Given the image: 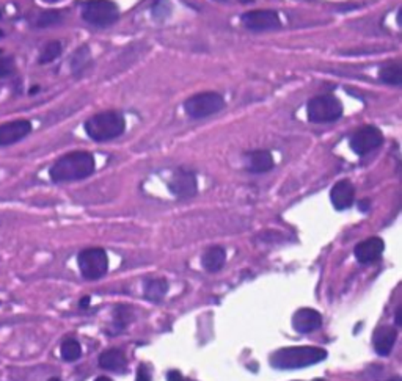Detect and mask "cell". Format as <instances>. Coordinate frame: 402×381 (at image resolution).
Returning a JSON list of instances; mask_svg holds the SVG:
<instances>
[{
	"label": "cell",
	"instance_id": "2",
	"mask_svg": "<svg viewBox=\"0 0 402 381\" xmlns=\"http://www.w3.org/2000/svg\"><path fill=\"white\" fill-rule=\"evenodd\" d=\"M327 358V352L319 347H288L271 356V366L280 370L302 369Z\"/></svg>",
	"mask_w": 402,
	"mask_h": 381
},
{
	"label": "cell",
	"instance_id": "30",
	"mask_svg": "<svg viewBox=\"0 0 402 381\" xmlns=\"http://www.w3.org/2000/svg\"><path fill=\"white\" fill-rule=\"evenodd\" d=\"M2 38H4V31H2V30H0V39H2Z\"/></svg>",
	"mask_w": 402,
	"mask_h": 381
},
{
	"label": "cell",
	"instance_id": "11",
	"mask_svg": "<svg viewBox=\"0 0 402 381\" xmlns=\"http://www.w3.org/2000/svg\"><path fill=\"white\" fill-rule=\"evenodd\" d=\"M170 192L178 198H191L196 193V178L194 173L189 171H178L173 174V178L169 182Z\"/></svg>",
	"mask_w": 402,
	"mask_h": 381
},
{
	"label": "cell",
	"instance_id": "1",
	"mask_svg": "<svg viewBox=\"0 0 402 381\" xmlns=\"http://www.w3.org/2000/svg\"><path fill=\"white\" fill-rule=\"evenodd\" d=\"M94 168L96 163L90 153L76 151L60 157L49 170V176L54 182H73L91 176Z\"/></svg>",
	"mask_w": 402,
	"mask_h": 381
},
{
	"label": "cell",
	"instance_id": "22",
	"mask_svg": "<svg viewBox=\"0 0 402 381\" xmlns=\"http://www.w3.org/2000/svg\"><path fill=\"white\" fill-rule=\"evenodd\" d=\"M60 54H61V44L59 41H51L44 46L38 61L41 63V65H46V63H51L55 59H59Z\"/></svg>",
	"mask_w": 402,
	"mask_h": 381
},
{
	"label": "cell",
	"instance_id": "31",
	"mask_svg": "<svg viewBox=\"0 0 402 381\" xmlns=\"http://www.w3.org/2000/svg\"><path fill=\"white\" fill-rule=\"evenodd\" d=\"M49 381H60V380H59V378H51Z\"/></svg>",
	"mask_w": 402,
	"mask_h": 381
},
{
	"label": "cell",
	"instance_id": "32",
	"mask_svg": "<svg viewBox=\"0 0 402 381\" xmlns=\"http://www.w3.org/2000/svg\"><path fill=\"white\" fill-rule=\"evenodd\" d=\"M0 18H2V13H0Z\"/></svg>",
	"mask_w": 402,
	"mask_h": 381
},
{
	"label": "cell",
	"instance_id": "20",
	"mask_svg": "<svg viewBox=\"0 0 402 381\" xmlns=\"http://www.w3.org/2000/svg\"><path fill=\"white\" fill-rule=\"evenodd\" d=\"M145 295L151 301H161L169 290V284L165 280H151L145 284Z\"/></svg>",
	"mask_w": 402,
	"mask_h": 381
},
{
	"label": "cell",
	"instance_id": "10",
	"mask_svg": "<svg viewBox=\"0 0 402 381\" xmlns=\"http://www.w3.org/2000/svg\"><path fill=\"white\" fill-rule=\"evenodd\" d=\"M31 132V124L27 120H18L0 124V146H10L22 140Z\"/></svg>",
	"mask_w": 402,
	"mask_h": 381
},
{
	"label": "cell",
	"instance_id": "23",
	"mask_svg": "<svg viewBox=\"0 0 402 381\" xmlns=\"http://www.w3.org/2000/svg\"><path fill=\"white\" fill-rule=\"evenodd\" d=\"M61 21V14L57 10H47L38 16L36 26L38 27H49Z\"/></svg>",
	"mask_w": 402,
	"mask_h": 381
},
{
	"label": "cell",
	"instance_id": "9",
	"mask_svg": "<svg viewBox=\"0 0 402 381\" xmlns=\"http://www.w3.org/2000/svg\"><path fill=\"white\" fill-rule=\"evenodd\" d=\"M242 24L253 31L275 30L281 26L280 16L273 10H255L242 14Z\"/></svg>",
	"mask_w": 402,
	"mask_h": 381
},
{
	"label": "cell",
	"instance_id": "15",
	"mask_svg": "<svg viewBox=\"0 0 402 381\" xmlns=\"http://www.w3.org/2000/svg\"><path fill=\"white\" fill-rule=\"evenodd\" d=\"M398 337V332L395 328L391 327H381L377 328L374 332L373 342H374V350L381 356H387L391 353L393 347H395Z\"/></svg>",
	"mask_w": 402,
	"mask_h": 381
},
{
	"label": "cell",
	"instance_id": "29",
	"mask_svg": "<svg viewBox=\"0 0 402 381\" xmlns=\"http://www.w3.org/2000/svg\"><path fill=\"white\" fill-rule=\"evenodd\" d=\"M96 381H112V380L107 378V377H99V378H96Z\"/></svg>",
	"mask_w": 402,
	"mask_h": 381
},
{
	"label": "cell",
	"instance_id": "13",
	"mask_svg": "<svg viewBox=\"0 0 402 381\" xmlns=\"http://www.w3.org/2000/svg\"><path fill=\"white\" fill-rule=\"evenodd\" d=\"M330 200H332L333 208L338 210L349 209L356 200V188H353L352 182L349 181H340L333 186L332 192H330Z\"/></svg>",
	"mask_w": 402,
	"mask_h": 381
},
{
	"label": "cell",
	"instance_id": "8",
	"mask_svg": "<svg viewBox=\"0 0 402 381\" xmlns=\"http://www.w3.org/2000/svg\"><path fill=\"white\" fill-rule=\"evenodd\" d=\"M383 143L382 132L374 126L361 127L351 138V148L356 154L365 156L377 149Z\"/></svg>",
	"mask_w": 402,
	"mask_h": 381
},
{
	"label": "cell",
	"instance_id": "14",
	"mask_svg": "<svg viewBox=\"0 0 402 381\" xmlns=\"http://www.w3.org/2000/svg\"><path fill=\"white\" fill-rule=\"evenodd\" d=\"M322 325V315L310 308H302L293 317V327L297 332H311L319 330Z\"/></svg>",
	"mask_w": 402,
	"mask_h": 381
},
{
	"label": "cell",
	"instance_id": "4",
	"mask_svg": "<svg viewBox=\"0 0 402 381\" xmlns=\"http://www.w3.org/2000/svg\"><path fill=\"white\" fill-rule=\"evenodd\" d=\"M343 115V104L332 94L313 98L306 106V116L311 123H332L340 120Z\"/></svg>",
	"mask_w": 402,
	"mask_h": 381
},
{
	"label": "cell",
	"instance_id": "12",
	"mask_svg": "<svg viewBox=\"0 0 402 381\" xmlns=\"http://www.w3.org/2000/svg\"><path fill=\"white\" fill-rule=\"evenodd\" d=\"M383 250L385 245L382 239H379V237H369V239L357 245L356 250H353V254H356L360 264H373V262H376L382 256Z\"/></svg>",
	"mask_w": 402,
	"mask_h": 381
},
{
	"label": "cell",
	"instance_id": "6",
	"mask_svg": "<svg viewBox=\"0 0 402 381\" xmlns=\"http://www.w3.org/2000/svg\"><path fill=\"white\" fill-rule=\"evenodd\" d=\"M225 107V99L220 96L218 93L206 91L195 94V96L189 98L184 104L186 113L195 118V120H201V118H208L220 112Z\"/></svg>",
	"mask_w": 402,
	"mask_h": 381
},
{
	"label": "cell",
	"instance_id": "26",
	"mask_svg": "<svg viewBox=\"0 0 402 381\" xmlns=\"http://www.w3.org/2000/svg\"><path fill=\"white\" fill-rule=\"evenodd\" d=\"M167 381H186V380L183 375H181V372L170 370L167 374Z\"/></svg>",
	"mask_w": 402,
	"mask_h": 381
},
{
	"label": "cell",
	"instance_id": "17",
	"mask_svg": "<svg viewBox=\"0 0 402 381\" xmlns=\"http://www.w3.org/2000/svg\"><path fill=\"white\" fill-rule=\"evenodd\" d=\"M99 366L107 370H123L126 367V356L118 348H110L99 356Z\"/></svg>",
	"mask_w": 402,
	"mask_h": 381
},
{
	"label": "cell",
	"instance_id": "5",
	"mask_svg": "<svg viewBox=\"0 0 402 381\" xmlns=\"http://www.w3.org/2000/svg\"><path fill=\"white\" fill-rule=\"evenodd\" d=\"M82 18L91 26L107 27L120 18V10L112 0H89L82 6Z\"/></svg>",
	"mask_w": 402,
	"mask_h": 381
},
{
	"label": "cell",
	"instance_id": "27",
	"mask_svg": "<svg viewBox=\"0 0 402 381\" xmlns=\"http://www.w3.org/2000/svg\"><path fill=\"white\" fill-rule=\"evenodd\" d=\"M90 305V297H85L82 301H81V308H85V306H89Z\"/></svg>",
	"mask_w": 402,
	"mask_h": 381
},
{
	"label": "cell",
	"instance_id": "25",
	"mask_svg": "<svg viewBox=\"0 0 402 381\" xmlns=\"http://www.w3.org/2000/svg\"><path fill=\"white\" fill-rule=\"evenodd\" d=\"M137 381H151V375H149V370L146 369L145 364L137 369Z\"/></svg>",
	"mask_w": 402,
	"mask_h": 381
},
{
	"label": "cell",
	"instance_id": "28",
	"mask_svg": "<svg viewBox=\"0 0 402 381\" xmlns=\"http://www.w3.org/2000/svg\"><path fill=\"white\" fill-rule=\"evenodd\" d=\"M402 320H401V309H398V314H396V325H401Z\"/></svg>",
	"mask_w": 402,
	"mask_h": 381
},
{
	"label": "cell",
	"instance_id": "18",
	"mask_svg": "<svg viewBox=\"0 0 402 381\" xmlns=\"http://www.w3.org/2000/svg\"><path fill=\"white\" fill-rule=\"evenodd\" d=\"M226 260V251L222 247H214L209 248L203 256V267L208 272H218L220 268L225 265Z\"/></svg>",
	"mask_w": 402,
	"mask_h": 381
},
{
	"label": "cell",
	"instance_id": "3",
	"mask_svg": "<svg viewBox=\"0 0 402 381\" xmlns=\"http://www.w3.org/2000/svg\"><path fill=\"white\" fill-rule=\"evenodd\" d=\"M124 118L118 112H102L85 123V132L94 141L114 140L124 132Z\"/></svg>",
	"mask_w": 402,
	"mask_h": 381
},
{
	"label": "cell",
	"instance_id": "16",
	"mask_svg": "<svg viewBox=\"0 0 402 381\" xmlns=\"http://www.w3.org/2000/svg\"><path fill=\"white\" fill-rule=\"evenodd\" d=\"M247 168L251 173H267L273 168V157L269 151L259 149L247 156Z\"/></svg>",
	"mask_w": 402,
	"mask_h": 381
},
{
	"label": "cell",
	"instance_id": "21",
	"mask_svg": "<svg viewBox=\"0 0 402 381\" xmlns=\"http://www.w3.org/2000/svg\"><path fill=\"white\" fill-rule=\"evenodd\" d=\"M60 353H61L63 360L68 361V362H73V361H77L79 358H81L82 348H81V344H79L76 339H66L65 342L61 344Z\"/></svg>",
	"mask_w": 402,
	"mask_h": 381
},
{
	"label": "cell",
	"instance_id": "19",
	"mask_svg": "<svg viewBox=\"0 0 402 381\" xmlns=\"http://www.w3.org/2000/svg\"><path fill=\"white\" fill-rule=\"evenodd\" d=\"M381 81L387 85L399 86L402 83V66L399 63H391V65H385L381 69Z\"/></svg>",
	"mask_w": 402,
	"mask_h": 381
},
{
	"label": "cell",
	"instance_id": "7",
	"mask_svg": "<svg viewBox=\"0 0 402 381\" xmlns=\"http://www.w3.org/2000/svg\"><path fill=\"white\" fill-rule=\"evenodd\" d=\"M77 264L85 280H99L109 270L107 253L102 248H86L79 254Z\"/></svg>",
	"mask_w": 402,
	"mask_h": 381
},
{
	"label": "cell",
	"instance_id": "24",
	"mask_svg": "<svg viewBox=\"0 0 402 381\" xmlns=\"http://www.w3.org/2000/svg\"><path fill=\"white\" fill-rule=\"evenodd\" d=\"M14 61L11 59H0V78L13 74Z\"/></svg>",
	"mask_w": 402,
	"mask_h": 381
}]
</instances>
